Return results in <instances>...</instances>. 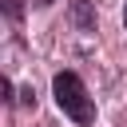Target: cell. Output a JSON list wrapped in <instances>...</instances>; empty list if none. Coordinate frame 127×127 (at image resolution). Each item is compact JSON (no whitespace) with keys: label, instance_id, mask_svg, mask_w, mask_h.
Wrapping results in <instances>:
<instances>
[{"label":"cell","instance_id":"1","mask_svg":"<svg viewBox=\"0 0 127 127\" xmlns=\"http://www.w3.org/2000/svg\"><path fill=\"white\" fill-rule=\"evenodd\" d=\"M52 95L60 103V111L75 123V127H95V99L87 91V83L75 71H56L52 75Z\"/></svg>","mask_w":127,"mask_h":127},{"label":"cell","instance_id":"2","mask_svg":"<svg viewBox=\"0 0 127 127\" xmlns=\"http://www.w3.org/2000/svg\"><path fill=\"white\" fill-rule=\"evenodd\" d=\"M71 20H75L83 32H95V12H91L87 0H75V4H71Z\"/></svg>","mask_w":127,"mask_h":127},{"label":"cell","instance_id":"3","mask_svg":"<svg viewBox=\"0 0 127 127\" xmlns=\"http://www.w3.org/2000/svg\"><path fill=\"white\" fill-rule=\"evenodd\" d=\"M4 12H8V20H16V24L24 20V4H20V0H4Z\"/></svg>","mask_w":127,"mask_h":127},{"label":"cell","instance_id":"4","mask_svg":"<svg viewBox=\"0 0 127 127\" xmlns=\"http://www.w3.org/2000/svg\"><path fill=\"white\" fill-rule=\"evenodd\" d=\"M36 4H40V8H48V4H56V0H36Z\"/></svg>","mask_w":127,"mask_h":127},{"label":"cell","instance_id":"5","mask_svg":"<svg viewBox=\"0 0 127 127\" xmlns=\"http://www.w3.org/2000/svg\"><path fill=\"white\" fill-rule=\"evenodd\" d=\"M123 24H127V8H123Z\"/></svg>","mask_w":127,"mask_h":127}]
</instances>
